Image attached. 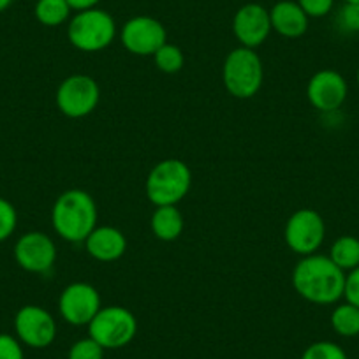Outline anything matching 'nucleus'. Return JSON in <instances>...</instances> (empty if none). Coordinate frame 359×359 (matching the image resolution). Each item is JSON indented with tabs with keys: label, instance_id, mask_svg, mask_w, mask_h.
Returning a JSON list of instances; mask_svg holds the SVG:
<instances>
[{
	"label": "nucleus",
	"instance_id": "nucleus-7",
	"mask_svg": "<svg viewBox=\"0 0 359 359\" xmlns=\"http://www.w3.org/2000/svg\"><path fill=\"white\" fill-rule=\"evenodd\" d=\"M101 88L92 76L72 74L60 83L57 90V106L69 118H83L99 104Z\"/></svg>",
	"mask_w": 359,
	"mask_h": 359
},
{
	"label": "nucleus",
	"instance_id": "nucleus-5",
	"mask_svg": "<svg viewBox=\"0 0 359 359\" xmlns=\"http://www.w3.org/2000/svg\"><path fill=\"white\" fill-rule=\"evenodd\" d=\"M264 79L262 60L250 48H236L226 57L222 81L226 90L236 99H250L257 94Z\"/></svg>",
	"mask_w": 359,
	"mask_h": 359
},
{
	"label": "nucleus",
	"instance_id": "nucleus-16",
	"mask_svg": "<svg viewBox=\"0 0 359 359\" xmlns=\"http://www.w3.org/2000/svg\"><path fill=\"white\" fill-rule=\"evenodd\" d=\"M271 30L287 39H298L309 30V16L299 8L298 2L280 0L269 9Z\"/></svg>",
	"mask_w": 359,
	"mask_h": 359
},
{
	"label": "nucleus",
	"instance_id": "nucleus-2",
	"mask_svg": "<svg viewBox=\"0 0 359 359\" xmlns=\"http://www.w3.org/2000/svg\"><path fill=\"white\" fill-rule=\"evenodd\" d=\"M51 222L58 236L79 243L97 227V205L88 192L71 189L60 194L51 210Z\"/></svg>",
	"mask_w": 359,
	"mask_h": 359
},
{
	"label": "nucleus",
	"instance_id": "nucleus-17",
	"mask_svg": "<svg viewBox=\"0 0 359 359\" xmlns=\"http://www.w3.org/2000/svg\"><path fill=\"white\" fill-rule=\"evenodd\" d=\"M150 226L161 241H175L184 231V215L176 206H157Z\"/></svg>",
	"mask_w": 359,
	"mask_h": 359
},
{
	"label": "nucleus",
	"instance_id": "nucleus-4",
	"mask_svg": "<svg viewBox=\"0 0 359 359\" xmlns=\"http://www.w3.org/2000/svg\"><path fill=\"white\" fill-rule=\"evenodd\" d=\"M67 37L76 50L85 53L106 50L116 37L115 18L99 8L78 11L69 20Z\"/></svg>",
	"mask_w": 359,
	"mask_h": 359
},
{
	"label": "nucleus",
	"instance_id": "nucleus-18",
	"mask_svg": "<svg viewBox=\"0 0 359 359\" xmlns=\"http://www.w3.org/2000/svg\"><path fill=\"white\" fill-rule=\"evenodd\" d=\"M330 259L341 269V271H351L359 266V238L344 234L337 238L330 248Z\"/></svg>",
	"mask_w": 359,
	"mask_h": 359
},
{
	"label": "nucleus",
	"instance_id": "nucleus-9",
	"mask_svg": "<svg viewBox=\"0 0 359 359\" xmlns=\"http://www.w3.org/2000/svg\"><path fill=\"white\" fill-rule=\"evenodd\" d=\"M101 309L99 291L86 282L67 285L58 299V312L62 319L72 326H88Z\"/></svg>",
	"mask_w": 359,
	"mask_h": 359
},
{
	"label": "nucleus",
	"instance_id": "nucleus-15",
	"mask_svg": "<svg viewBox=\"0 0 359 359\" xmlns=\"http://www.w3.org/2000/svg\"><path fill=\"white\" fill-rule=\"evenodd\" d=\"M85 248L95 261L111 262L118 261L127 250V238L116 227H95L85 240Z\"/></svg>",
	"mask_w": 359,
	"mask_h": 359
},
{
	"label": "nucleus",
	"instance_id": "nucleus-11",
	"mask_svg": "<svg viewBox=\"0 0 359 359\" xmlns=\"http://www.w3.org/2000/svg\"><path fill=\"white\" fill-rule=\"evenodd\" d=\"M120 41L129 53L137 57H150L168 43L165 27L151 16H134L123 25Z\"/></svg>",
	"mask_w": 359,
	"mask_h": 359
},
{
	"label": "nucleus",
	"instance_id": "nucleus-22",
	"mask_svg": "<svg viewBox=\"0 0 359 359\" xmlns=\"http://www.w3.org/2000/svg\"><path fill=\"white\" fill-rule=\"evenodd\" d=\"M302 359H348L344 348L330 340L313 341L305 348Z\"/></svg>",
	"mask_w": 359,
	"mask_h": 359
},
{
	"label": "nucleus",
	"instance_id": "nucleus-8",
	"mask_svg": "<svg viewBox=\"0 0 359 359\" xmlns=\"http://www.w3.org/2000/svg\"><path fill=\"white\" fill-rule=\"evenodd\" d=\"M284 238L287 247L302 257L317 254L326 238V222L316 210L302 208L285 222Z\"/></svg>",
	"mask_w": 359,
	"mask_h": 359
},
{
	"label": "nucleus",
	"instance_id": "nucleus-32",
	"mask_svg": "<svg viewBox=\"0 0 359 359\" xmlns=\"http://www.w3.org/2000/svg\"><path fill=\"white\" fill-rule=\"evenodd\" d=\"M355 81H358V86H359V69H358V72H355Z\"/></svg>",
	"mask_w": 359,
	"mask_h": 359
},
{
	"label": "nucleus",
	"instance_id": "nucleus-3",
	"mask_svg": "<svg viewBox=\"0 0 359 359\" xmlns=\"http://www.w3.org/2000/svg\"><path fill=\"white\" fill-rule=\"evenodd\" d=\"M192 185L191 168L180 158H165L155 164L147 176V198L155 206H176Z\"/></svg>",
	"mask_w": 359,
	"mask_h": 359
},
{
	"label": "nucleus",
	"instance_id": "nucleus-13",
	"mask_svg": "<svg viewBox=\"0 0 359 359\" xmlns=\"http://www.w3.org/2000/svg\"><path fill=\"white\" fill-rule=\"evenodd\" d=\"M15 259L29 273H46L57 261V247L48 234L30 231L16 241Z\"/></svg>",
	"mask_w": 359,
	"mask_h": 359
},
{
	"label": "nucleus",
	"instance_id": "nucleus-29",
	"mask_svg": "<svg viewBox=\"0 0 359 359\" xmlns=\"http://www.w3.org/2000/svg\"><path fill=\"white\" fill-rule=\"evenodd\" d=\"M101 0H67V4L71 6L72 11H86V9L97 8V4Z\"/></svg>",
	"mask_w": 359,
	"mask_h": 359
},
{
	"label": "nucleus",
	"instance_id": "nucleus-6",
	"mask_svg": "<svg viewBox=\"0 0 359 359\" xmlns=\"http://www.w3.org/2000/svg\"><path fill=\"white\" fill-rule=\"evenodd\" d=\"M136 333L137 320L134 313L118 305L102 306L88 324V337L94 338L104 351L126 347Z\"/></svg>",
	"mask_w": 359,
	"mask_h": 359
},
{
	"label": "nucleus",
	"instance_id": "nucleus-28",
	"mask_svg": "<svg viewBox=\"0 0 359 359\" xmlns=\"http://www.w3.org/2000/svg\"><path fill=\"white\" fill-rule=\"evenodd\" d=\"M344 299L359 309V266L345 273Z\"/></svg>",
	"mask_w": 359,
	"mask_h": 359
},
{
	"label": "nucleus",
	"instance_id": "nucleus-19",
	"mask_svg": "<svg viewBox=\"0 0 359 359\" xmlns=\"http://www.w3.org/2000/svg\"><path fill=\"white\" fill-rule=\"evenodd\" d=\"M331 327L344 338L359 337V309L351 303H340L331 312Z\"/></svg>",
	"mask_w": 359,
	"mask_h": 359
},
{
	"label": "nucleus",
	"instance_id": "nucleus-25",
	"mask_svg": "<svg viewBox=\"0 0 359 359\" xmlns=\"http://www.w3.org/2000/svg\"><path fill=\"white\" fill-rule=\"evenodd\" d=\"M18 226V213L16 208L8 201L0 198V243L13 236Z\"/></svg>",
	"mask_w": 359,
	"mask_h": 359
},
{
	"label": "nucleus",
	"instance_id": "nucleus-20",
	"mask_svg": "<svg viewBox=\"0 0 359 359\" xmlns=\"http://www.w3.org/2000/svg\"><path fill=\"white\" fill-rule=\"evenodd\" d=\"M71 6L67 0H37L34 15L44 27H60L71 18Z\"/></svg>",
	"mask_w": 359,
	"mask_h": 359
},
{
	"label": "nucleus",
	"instance_id": "nucleus-30",
	"mask_svg": "<svg viewBox=\"0 0 359 359\" xmlns=\"http://www.w3.org/2000/svg\"><path fill=\"white\" fill-rule=\"evenodd\" d=\"M13 2H15V0H0V13L6 11V9H8Z\"/></svg>",
	"mask_w": 359,
	"mask_h": 359
},
{
	"label": "nucleus",
	"instance_id": "nucleus-12",
	"mask_svg": "<svg viewBox=\"0 0 359 359\" xmlns=\"http://www.w3.org/2000/svg\"><path fill=\"white\" fill-rule=\"evenodd\" d=\"M347 79L333 69L316 72L306 85V99L320 113L338 111L347 101Z\"/></svg>",
	"mask_w": 359,
	"mask_h": 359
},
{
	"label": "nucleus",
	"instance_id": "nucleus-1",
	"mask_svg": "<svg viewBox=\"0 0 359 359\" xmlns=\"http://www.w3.org/2000/svg\"><path fill=\"white\" fill-rule=\"evenodd\" d=\"M345 271L330 255L312 254L302 257L292 269V287L313 305H334L344 298Z\"/></svg>",
	"mask_w": 359,
	"mask_h": 359
},
{
	"label": "nucleus",
	"instance_id": "nucleus-10",
	"mask_svg": "<svg viewBox=\"0 0 359 359\" xmlns=\"http://www.w3.org/2000/svg\"><path fill=\"white\" fill-rule=\"evenodd\" d=\"M15 331L22 344L32 348H46L57 338V323L43 306L25 305L16 313Z\"/></svg>",
	"mask_w": 359,
	"mask_h": 359
},
{
	"label": "nucleus",
	"instance_id": "nucleus-26",
	"mask_svg": "<svg viewBox=\"0 0 359 359\" xmlns=\"http://www.w3.org/2000/svg\"><path fill=\"white\" fill-rule=\"evenodd\" d=\"M309 18H323L333 11L334 0H296Z\"/></svg>",
	"mask_w": 359,
	"mask_h": 359
},
{
	"label": "nucleus",
	"instance_id": "nucleus-27",
	"mask_svg": "<svg viewBox=\"0 0 359 359\" xmlns=\"http://www.w3.org/2000/svg\"><path fill=\"white\" fill-rule=\"evenodd\" d=\"M0 359H25L22 341L8 333H0Z\"/></svg>",
	"mask_w": 359,
	"mask_h": 359
},
{
	"label": "nucleus",
	"instance_id": "nucleus-14",
	"mask_svg": "<svg viewBox=\"0 0 359 359\" xmlns=\"http://www.w3.org/2000/svg\"><path fill=\"white\" fill-rule=\"evenodd\" d=\"M233 32L243 48L255 50L271 34L269 11L261 4H245L236 11L233 18Z\"/></svg>",
	"mask_w": 359,
	"mask_h": 359
},
{
	"label": "nucleus",
	"instance_id": "nucleus-23",
	"mask_svg": "<svg viewBox=\"0 0 359 359\" xmlns=\"http://www.w3.org/2000/svg\"><path fill=\"white\" fill-rule=\"evenodd\" d=\"M337 27L344 34H359V4L344 2L337 13Z\"/></svg>",
	"mask_w": 359,
	"mask_h": 359
},
{
	"label": "nucleus",
	"instance_id": "nucleus-24",
	"mask_svg": "<svg viewBox=\"0 0 359 359\" xmlns=\"http://www.w3.org/2000/svg\"><path fill=\"white\" fill-rule=\"evenodd\" d=\"M67 359H104V348L94 338H81L69 348Z\"/></svg>",
	"mask_w": 359,
	"mask_h": 359
},
{
	"label": "nucleus",
	"instance_id": "nucleus-21",
	"mask_svg": "<svg viewBox=\"0 0 359 359\" xmlns=\"http://www.w3.org/2000/svg\"><path fill=\"white\" fill-rule=\"evenodd\" d=\"M155 65L161 72H165V74H176V72L182 71L185 64L184 51L180 50L176 44H162L154 55Z\"/></svg>",
	"mask_w": 359,
	"mask_h": 359
},
{
	"label": "nucleus",
	"instance_id": "nucleus-31",
	"mask_svg": "<svg viewBox=\"0 0 359 359\" xmlns=\"http://www.w3.org/2000/svg\"><path fill=\"white\" fill-rule=\"evenodd\" d=\"M344 2H352V4H359V0H344Z\"/></svg>",
	"mask_w": 359,
	"mask_h": 359
}]
</instances>
